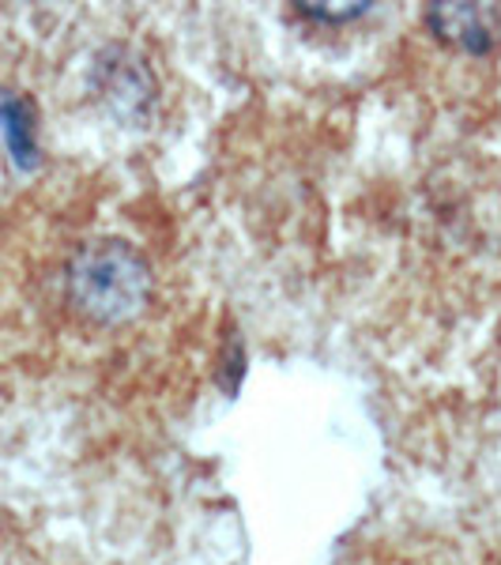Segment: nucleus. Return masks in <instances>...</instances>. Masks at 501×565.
I'll list each match as a JSON object with an SVG mask.
<instances>
[{
  "label": "nucleus",
  "instance_id": "nucleus-1",
  "mask_svg": "<svg viewBox=\"0 0 501 565\" xmlns=\"http://www.w3.org/2000/svg\"><path fill=\"white\" fill-rule=\"evenodd\" d=\"M68 298L87 321L117 324L148 298V268L121 242L87 245L68 268Z\"/></svg>",
  "mask_w": 501,
  "mask_h": 565
},
{
  "label": "nucleus",
  "instance_id": "nucleus-2",
  "mask_svg": "<svg viewBox=\"0 0 501 565\" xmlns=\"http://www.w3.org/2000/svg\"><path fill=\"white\" fill-rule=\"evenodd\" d=\"M426 20L441 39L463 45L471 53H482L501 34V8L498 4H437L426 12Z\"/></svg>",
  "mask_w": 501,
  "mask_h": 565
}]
</instances>
